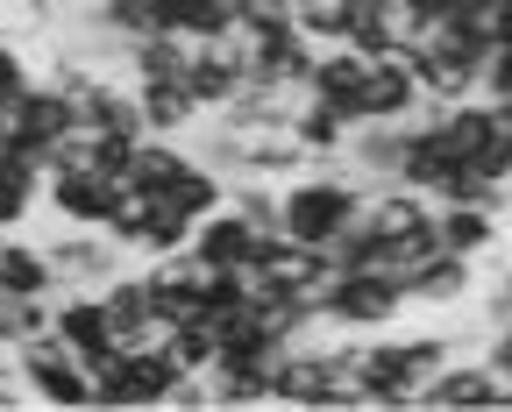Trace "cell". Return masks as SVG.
<instances>
[{
  "mask_svg": "<svg viewBox=\"0 0 512 412\" xmlns=\"http://www.w3.org/2000/svg\"><path fill=\"white\" fill-rule=\"evenodd\" d=\"M356 114H363V121H420V114H427V93H420V72L406 64V50H392V57L370 64V79H363V93H356ZM363 121H356V128H363Z\"/></svg>",
  "mask_w": 512,
  "mask_h": 412,
  "instance_id": "cell-5",
  "label": "cell"
},
{
  "mask_svg": "<svg viewBox=\"0 0 512 412\" xmlns=\"http://www.w3.org/2000/svg\"><path fill=\"white\" fill-rule=\"evenodd\" d=\"M406 306H413L406 285L370 278V270H342V278H328V292H320V327H335V334H377V327H392Z\"/></svg>",
  "mask_w": 512,
  "mask_h": 412,
  "instance_id": "cell-1",
  "label": "cell"
},
{
  "mask_svg": "<svg viewBox=\"0 0 512 412\" xmlns=\"http://www.w3.org/2000/svg\"><path fill=\"white\" fill-rule=\"evenodd\" d=\"M484 100H512V43L484 57Z\"/></svg>",
  "mask_w": 512,
  "mask_h": 412,
  "instance_id": "cell-27",
  "label": "cell"
},
{
  "mask_svg": "<svg viewBox=\"0 0 512 412\" xmlns=\"http://www.w3.org/2000/svg\"><path fill=\"white\" fill-rule=\"evenodd\" d=\"M470 292H477V263L470 256H456V249H441V256H427L420 270H413V285H406V299L413 306H470Z\"/></svg>",
  "mask_w": 512,
  "mask_h": 412,
  "instance_id": "cell-16",
  "label": "cell"
},
{
  "mask_svg": "<svg viewBox=\"0 0 512 412\" xmlns=\"http://www.w3.org/2000/svg\"><path fill=\"white\" fill-rule=\"evenodd\" d=\"M192 150H185V135H143L136 143V192H171L185 178Z\"/></svg>",
  "mask_w": 512,
  "mask_h": 412,
  "instance_id": "cell-20",
  "label": "cell"
},
{
  "mask_svg": "<svg viewBox=\"0 0 512 412\" xmlns=\"http://www.w3.org/2000/svg\"><path fill=\"white\" fill-rule=\"evenodd\" d=\"M29 391H36L43 405H64V412H86V405H93V370H86L79 356H64V363H50L43 377H29Z\"/></svg>",
  "mask_w": 512,
  "mask_h": 412,
  "instance_id": "cell-22",
  "label": "cell"
},
{
  "mask_svg": "<svg viewBox=\"0 0 512 412\" xmlns=\"http://www.w3.org/2000/svg\"><path fill=\"white\" fill-rule=\"evenodd\" d=\"M434 228H441V249H456V256H470V263H484V256H498L505 214H498V206H484V199H448L441 214H434Z\"/></svg>",
  "mask_w": 512,
  "mask_h": 412,
  "instance_id": "cell-14",
  "label": "cell"
},
{
  "mask_svg": "<svg viewBox=\"0 0 512 412\" xmlns=\"http://www.w3.org/2000/svg\"><path fill=\"white\" fill-rule=\"evenodd\" d=\"M292 0H235V29H285Z\"/></svg>",
  "mask_w": 512,
  "mask_h": 412,
  "instance_id": "cell-26",
  "label": "cell"
},
{
  "mask_svg": "<svg viewBox=\"0 0 512 412\" xmlns=\"http://www.w3.org/2000/svg\"><path fill=\"white\" fill-rule=\"evenodd\" d=\"M484 107H491V135L512 150V100H484Z\"/></svg>",
  "mask_w": 512,
  "mask_h": 412,
  "instance_id": "cell-28",
  "label": "cell"
},
{
  "mask_svg": "<svg viewBox=\"0 0 512 412\" xmlns=\"http://www.w3.org/2000/svg\"><path fill=\"white\" fill-rule=\"evenodd\" d=\"M406 50V64L420 72V93L434 100V107H456V100H484V72L470 57H456V50H441V43H399Z\"/></svg>",
  "mask_w": 512,
  "mask_h": 412,
  "instance_id": "cell-8",
  "label": "cell"
},
{
  "mask_svg": "<svg viewBox=\"0 0 512 412\" xmlns=\"http://www.w3.org/2000/svg\"><path fill=\"white\" fill-rule=\"evenodd\" d=\"M363 79H370V57H363V50H349V43H328V50L313 57V79H306V100H328L335 114L363 121V114H356V93H363Z\"/></svg>",
  "mask_w": 512,
  "mask_h": 412,
  "instance_id": "cell-13",
  "label": "cell"
},
{
  "mask_svg": "<svg viewBox=\"0 0 512 412\" xmlns=\"http://www.w3.org/2000/svg\"><path fill=\"white\" fill-rule=\"evenodd\" d=\"M43 206L64 228H107L114 206H121V185H107L100 171H50L43 178Z\"/></svg>",
  "mask_w": 512,
  "mask_h": 412,
  "instance_id": "cell-7",
  "label": "cell"
},
{
  "mask_svg": "<svg viewBox=\"0 0 512 412\" xmlns=\"http://www.w3.org/2000/svg\"><path fill=\"white\" fill-rule=\"evenodd\" d=\"M271 405H328V341H292V349H278Z\"/></svg>",
  "mask_w": 512,
  "mask_h": 412,
  "instance_id": "cell-10",
  "label": "cell"
},
{
  "mask_svg": "<svg viewBox=\"0 0 512 412\" xmlns=\"http://www.w3.org/2000/svg\"><path fill=\"white\" fill-rule=\"evenodd\" d=\"M434 214L441 206L420 192V185H377L370 192V206H363V228L377 235V242H406V235H420V228H434Z\"/></svg>",
  "mask_w": 512,
  "mask_h": 412,
  "instance_id": "cell-11",
  "label": "cell"
},
{
  "mask_svg": "<svg viewBox=\"0 0 512 412\" xmlns=\"http://www.w3.org/2000/svg\"><path fill=\"white\" fill-rule=\"evenodd\" d=\"M0 256H8V228H0Z\"/></svg>",
  "mask_w": 512,
  "mask_h": 412,
  "instance_id": "cell-31",
  "label": "cell"
},
{
  "mask_svg": "<svg viewBox=\"0 0 512 412\" xmlns=\"http://www.w3.org/2000/svg\"><path fill=\"white\" fill-rule=\"evenodd\" d=\"M0 292H15V299H57V270H50V249H43V242H22V235H8V256H0Z\"/></svg>",
  "mask_w": 512,
  "mask_h": 412,
  "instance_id": "cell-18",
  "label": "cell"
},
{
  "mask_svg": "<svg viewBox=\"0 0 512 412\" xmlns=\"http://www.w3.org/2000/svg\"><path fill=\"white\" fill-rule=\"evenodd\" d=\"M498 43H512V0H498Z\"/></svg>",
  "mask_w": 512,
  "mask_h": 412,
  "instance_id": "cell-29",
  "label": "cell"
},
{
  "mask_svg": "<svg viewBox=\"0 0 512 412\" xmlns=\"http://www.w3.org/2000/svg\"><path fill=\"white\" fill-rule=\"evenodd\" d=\"M43 249H50V270H57V292H64V285L100 292L114 270L136 263L128 249H114V242H107V228H64V221H57V235H50Z\"/></svg>",
  "mask_w": 512,
  "mask_h": 412,
  "instance_id": "cell-2",
  "label": "cell"
},
{
  "mask_svg": "<svg viewBox=\"0 0 512 412\" xmlns=\"http://www.w3.org/2000/svg\"><path fill=\"white\" fill-rule=\"evenodd\" d=\"M292 22H299V36L328 50V43H342V0H292Z\"/></svg>",
  "mask_w": 512,
  "mask_h": 412,
  "instance_id": "cell-24",
  "label": "cell"
},
{
  "mask_svg": "<svg viewBox=\"0 0 512 412\" xmlns=\"http://www.w3.org/2000/svg\"><path fill=\"white\" fill-rule=\"evenodd\" d=\"M256 249H264V235H256L235 206H214L207 221H192V256H200L207 270H249Z\"/></svg>",
  "mask_w": 512,
  "mask_h": 412,
  "instance_id": "cell-9",
  "label": "cell"
},
{
  "mask_svg": "<svg viewBox=\"0 0 512 412\" xmlns=\"http://www.w3.org/2000/svg\"><path fill=\"white\" fill-rule=\"evenodd\" d=\"M79 121L100 128V135H143V93L136 79H86L79 86Z\"/></svg>",
  "mask_w": 512,
  "mask_h": 412,
  "instance_id": "cell-15",
  "label": "cell"
},
{
  "mask_svg": "<svg viewBox=\"0 0 512 412\" xmlns=\"http://www.w3.org/2000/svg\"><path fill=\"white\" fill-rule=\"evenodd\" d=\"M505 292H512V263H505Z\"/></svg>",
  "mask_w": 512,
  "mask_h": 412,
  "instance_id": "cell-32",
  "label": "cell"
},
{
  "mask_svg": "<svg viewBox=\"0 0 512 412\" xmlns=\"http://www.w3.org/2000/svg\"><path fill=\"white\" fill-rule=\"evenodd\" d=\"M498 391H505V377L484 363V356H448L427 384H420V405L427 412H498Z\"/></svg>",
  "mask_w": 512,
  "mask_h": 412,
  "instance_id": "cell-3",
  "label": "cell"
},
{
  "mask_svg": "<svg viewBox=\"0 0 512 412\" xmlns=\"http://www.w3.org/2000/svg\"><path fill=\"white\" fill-rule=\"evenodd\" d=\"M50 327L72 341V356L93 370V363H107V356H121L114 349V327H107V306H100V292H86V285H64L57 299H50Z\"/></svg>",
  "mask_w": 512,
  "mask_h": 412,
  "instance_id": "cell-6",
  "label": "cell"
},
{
  "mask_svg": "<svg viewBox=\"0 0 512 412\" xmlns=\"http://www.w3.org/2000/svg\"><path fill=\"white\" fill-rule=\"evenodd\" d=\"M192 100H200V114H221L242 86H249V36L228 29V36H207L200 57H192V72H185Z\"/></svg>",
  "mask_w": 512,
  "mask_h": 412,
  "instance_id": "cell-4",
  "label": "cell"
},
{
  "mask_svg": "<svg viewBox=\"0 0 512 412\" xmlns=\"http://www.w3.org/2000/svg\"><path fill=\"white\" fill-rule=\"evenodd\" d=\"M8 128H15V114H8V100H0V143H8Z\"/></svg>",
  "mask_w": 512,
  "mask_h": 412,
  "instance_id": "cell-30",
  "label": "cell"
},
{
  "mask_svg": "<svg viewBox=\"0 0 512 412\" xmlns=\"http://www.w3.org/2000/svg\"><path fill=\"white\" fill-rule=\"evenodd\" d=\"M143 93V135H192V128H207L200 100H192L185 79H136Z\"/></svg>",
  "mask_w": 512,
  "mask_h": 412,
  "instance_id": "cell-17",
  "label": "cell"
},
{
  "mask_svg": "<svg viewBox=\"0 0 512 412\" xmlns=\"http://www.w3.org/2000/svg\"><path fill=\"white\" fill-rule=\"evenodd\" d=\"M136 143L143 135H100L93 128V171L107 185H121V192H136Z\"/></svg>",
  "mask_w": 512,
  "mask_h": 412,
  "instance_id": "cell-23",
  "label": "cell"
},
{
  "mask_svg": "<svg viewBox=\"0 0 512 412\" xmlns=\"http://www.w3.org/2000/svg\"><path fill=\"white\" fill-rule=\"evenodd\" d=\"M8 114H15L22 135H36V143H64L72 128H86V121H79V93H72V86H57V79H36Z\"/></svg>",
  "mask_w": 512,
  "mask_h": 412,
  "instance_id": "cell-12",
  "label": "cell"
},
{
  "mask_svg": "<svg viewBox=\"0 0 512 412\" xmlns=\"http://www.w3.org/2000/svg\"><path fill=\"white\" fill-rule=\"evenodd\" d=\"M349 128H356V121L335 114L328 100H306V107L292 114V135H299V150H306L313 164H335V157L349 150Z\"/></svg>",
  "mask_w": 512,
  "mask_h": 412,
  "instance_id": "cell-19",
  "label": "cell"
},
{
  "mask_svg": "<svg viewBox=\"0 0 512 412\" xmlns=\"http://www.w3.org/2000/svg\"><path fill=\"white\" fill-rule=\"evenodd\" d=\"M29 86H36V64H29V50H22L15 36H0V100L15 107Z\"/></svg>",
  "mask_w": 512,
  "mask_h": 412,
  "instance_id": "cell-25",
  "label": "cell"
},
{
  "mask_svg": "<svg viewBox=\"0 0 512 412\" xmlns=\"http://www.w3.org/2000/svg\"><path fill=\"white\" fill-rule=\"evenodd\" d=\"M164 349L178 356V370H214V356H221V320H214V313H192V320L164 327Z\"/></svg>",
  "mask_w": 512,
  "mask_h": 412,
  "instance_id": "cell-21",
  "label": "cell"
}]
</instances>
